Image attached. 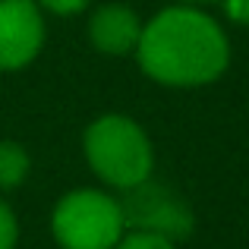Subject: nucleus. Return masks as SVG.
Listing matches in <instances>:
<instances>
[{"instance_id": "1", "label": "nucleus", "mask_w": 249, "mask_h": 249, "mask_svg": "<svg viewBox=\"0 0 249 249\" xmlns=\"http://www.w3.org/2000/svg\"><path fill=\"white\" fill-rule=\"evenodd\" d=\"M133 60L148 82L193 91L224 79L233 48L218 16H212L205 6L174 0L142 22Z\"/></svg>"}, {"instance_id": "2", "label": "nucleus", "mask_w": 249, "mask_h": 249, "mask_svg": "<svg viewBox=\"0 0 249 249\" xmlns=\"http://www.w3.org/2000/svg\"><path fill=\"white\" fill-rule=\"evenodd\" d=\"M82 158L98 186L126 193L155 177V142L136 117L107 110L85 123Z\"/></svg>"}, {"instance_id": "3", "label": "nucleus", "mask_w": 249, "mask_h": 249, "mask_svg": "<svg viewBox=\"0 0 249 249\" xmlns=\"http://www.w3.org/2000/svg\"><path fill=\"white\" fill-rule=\"evenodd\" d=\"M126 231L120 196L104 186H73L51 208L57 249H114Z\"/></svg>"}, {"instance_id": "4", "label": "nucleus", "mask_w": 249, "mask_h": 249, "mask_svg": "<svg viewBox=\"0 0 249 249\" xmlns=\"http://www.w3.org/2000/svg\"><path fill=\"white\" fill-rule=\"evenodd\" d=\"M120 205H123V218H126L129 231L158 233V237H167L174 243L189 240L196 231L193 205L174 186L155 180V177L120 193Z\"/></svg>"}, {"instance_id": "5", "label": "nucleus", "mask_w": 249, "mask_h": 249, "mask_svg": "<svg viewBox=\"0 0 249 249\" xmlns=\"http://www.w3.org/2000/svg\"><path fill=\"white\" fill-rule=\"evenodd\" d=\"M48 44V16L35 0H0V73L29 70Z\"/></svg>"}, {"instance_id": "6", "label": "nucleus", "mask_w": 249, "mask_h": 249, "mask_svg": "<svg viewBox=\"0 0 249 249\" xmlns=\"http://www.w3.org/2000/svg\"><path fill=\"white\" fill-rule=\"evenodd\" d=\"M142 22L145 19L133 10L129 3L120 0H107V3H95L85 19V38L95 54L107 57V60H120V57H133L136 44L142 35Z\"/></svg>"}, {"instance_id": "7", "label": "nucleus", "mask_w": 249, "mask_h": 249, "mask_svg": "<svg viewBox=\"0 0 249 249\" xmlns=\"http://www.w3.org/2000/svg\"><path fill=\"white\" fill-rule=\"evenodd\" d=\"M32 177V155L22 142L0 139V196L25 186Z\"/></svg>"}, {"instance_id": "8", "label": "nucleus", "mask_w": 249, "mask_h": 249, "mask_svg": "<svg viewBox=\"0 0 249 249\" xmlns=\"http://www.w3.org/2000/svg\"><path fill=\"white\" fill-rule=\"evenodd\" d=\"M114 249H180V243L167 237H158V233H145V231H126L123 240Z\"/></svg>"}, {"instance_id": "9", "label": "nucleus", "mask_w": 249, "mask_h": 249, "mask_svg": "<svg viewBox=\"0 0 249 249\" xmlns=\"http://www.w3.org/2000/svg\"><path fill=\"white\" fill-rule=\"evenodd\" d=\"M19 246V218L16 208L0 196V249H16Z\"/></svg>"}, {"instance_id": "10", "label": "nucleus", "mask_w": 249, "mask_h": 249, "mask_svg": "<svg viewBox=\"0 0 249 249\" xmlns=\"http://www.w3.org/2000/svg\"><path fill=\"white\" fill-rule=\"evenodd\" d=\"M44 10V16H57V19H70V16H82L95 6V0H35Z\"/></svg>"}, {"instance_id": "11", "label": "nucleus", "mask_w": 249, "mask_h": 249, "mask_svg": "<svg viewBox=\"0 0 249 249\" xmlns=\"http://www.w3.org/2000/svg\"><path fill=\"white\" fill-rule=\"evenodd\" d=\"M221 13L231 25L237 29H249V0H218Z\"/></svg>"}, {"instance_id": "12", "label": "nucleus", "mask_w": 249, "mask_h": 249, "mask_svg": "<svg viewBox=\"0 0 249 249\" xmlns=\"http://www.w3.org/2000/svg\"><path fill=\"white\" fill-rule=\"evenodd\" d=\"M177 3H196V6H208V3H218V0H177Z\"/></svg>"}]
</instances>
